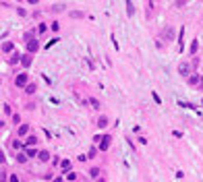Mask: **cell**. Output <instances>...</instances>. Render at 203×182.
Returning <instances> with one entry per match:
<instances>
[{
    "label": "cell",
    "instance_id": "d6a6232c",
    "mask_svg": "<svg viewBox=\"0 0 203 182\" xmlns=\"http://www.w3.org/2000/svg\"><path fill=\"white\" fill-rule=\"evenodd\" d=\"M58 29H60V23L54 21V23H52V31H58Z\"/></svg>",
    "mask_w": 203,
    "mask_h": 182
},
{
    "label": "cell",
    "instance_id": "ac0fdd59",
    "mask_svg": "<svg viewBox=\"0 0 203 182\" xmlns=\"http://www.w3.org/2000/svg\"><path fill=\"white\" fill-rule=\"evenodd\" d=\"M89 104H91V108H93V110H100V106H102L96 97H89Z\"/></svg>",
    "mask_w": 203,
    "mask_h": 182
},
{
    "label": "cell",
    "instance_id": "2e32d148",
    "mask_svg": "<svg viewBox=\"0 0 203 182\" xmlns=\"http://www.w3.org/2000/svg\"><path fill=\"white\" fill-rule=\"evenodd\" d=\"M96 155H98V149H96V145H93L91 149L87 151V157H89V159H96Z\"/></svg>",
    "mask_w": 203,
    "mask_h": 182
},
{
    "label": "cell",
    "instance_id": "277c9868",
    "mask_svg": "<svg viewBox=\"0 0 203 182\" xmlns=\"http://www.w3.org/2000/svg\"><path fill=\"white\" fill-rule=\"evenodd\" d=\"M178 75L189 77V75H191V64H189V62H180V64H178Z\"/></svg>",
    "mask_w": 203,
    "mask_h": 182
},
{
    "label": "cell",
    "instance_id": "e0dca14e",
    "mask_svg": "<svg viewBox=\"0 0 203 182\" xmlns=\"http://www.w3.org/2000/svg\"><path fill=\"white\" fill-rule=\"evenodd\" d=\"M17 162L19 164H25L27 162V153H17Z\"/></svg>",
    "mask_w": 203,
    "mask_h": 182
},
{
    "label": "cell",
    "instance_id": "e575fe53",
    "mask_svg": "<svg viewBox=\"0 0 203 182\" xmlns=\"http://www.w3.org/2000/svg\"><path fill=\"white\" fill-rule=\"evenodd\" d=\"M27 2H29V4H37V2H39V0H27Z\"/></svg>",
    "mask_w": 203,
    "mask_h": 182
},
{
    "label": "cell",
    "instance_id": "7c38bea8",
    "mask_svg": "<svg viewBox=\"0 0 203 182\" xmlns=\"http://www.w3.org/2000/svg\"><path fill=\"white\" fill-rule=\"evenodd\" d=\"M50 153L48 151H39V155H37V159H39V162H50Z\"/></svg>",
    "mask_w": 203,
    "mask_h": 182
},
{
    "label": "cell",
    "instance_id": "836d02e7",
    "mask_svg": "<svg viewBox=\"0 0 203 182\" xmlns=\"http://www.w3.org/2000/svg\"><path fill=\"white\" fill-rule=\"evenodd\" d=\"M56 41H58V37H54V39H52V41H48V43H46V48H52V46H54V43H56Z\"/></svg>",
    "mask_w": 203,
    "mask_h": 182
},
{
    "label": "cell",
    "instance_id": "30bf717a",
    "mask_svg": "<svg viewBox=\"0 0 203 182\" xmlns=\"http://www.w3.org/2000/svg\"><path fill=\"white\" fill-rule=\"evenodd\" d=\"M108 122H110V120H108V116H100V118H98V128H106V126H108Z\"/></svg>",
    "mask_w": 203,
    "mask_h": 182
},
{
    "label": "cell",
    "instance_id": "8d00e7d4",
    "mask_svg": "<svg viewBox=\"0 0 203 182\" xmlns=\"http://www.w3.org/2000/svg\"><path fill=\"white\" fill-rule=\"evenodd\" d=\"M201 104H203V102H201Z\"/></svg>",
    "mask_w": 203,
    "mask_h": 182
},
{
    "label": "cell",
    "instance_id": "f1b7e54d",
    "mask_svg": "<svg viewBox=\"0 0 203 182\" xmlns=\"http://www.w3.org/2000/svg\"><path fill=\"white\" fill-rule=\"evenodd\" d=\"M35 155H39L35 149H27V157H35Z\"/></svg>",
    "mask_w": 203,
    "mask_h": 182
},
{
    "label": "cell",
    "instance_id": "44dd1931",
    "mask_svg": "<svg viewBox=\"0 0 203 182\" xmlns=\"http://www.w3.org/2000/svg\"><path fill=\"white\" fill-rule=\"evenodd\" d=\"M189 85H199V75H193V77H189Z\"/></svg>",
    "mask_w": 203,
    "mask_h": 182
},
{
    "label": "cell",
    "instance_id": "d590c367",
    "mask_svg": "<svg viewBox=\"0 0 203 182\" xmlns=\"http://www.w3.org/2000/svg\"><path fill=\"white\" fill-rule=\"evenodd\" d=\"M54 182H62V176H58V178H54Z\"/></svg>",
    "mask_w": 203,
    "mask_h": 182
},
{
    "label": "cell",
    "instance_id": "8992f818",
    "mask_svg": "<svg viewBox=\"0 0 203 182\" xmlns=\"http://www.w3.org/2000/svg\"><path fill=\"white\" fill-rule=\"evenodd\" d=\"M21 64H23L25 68H29V66L33 64V54H29V52H25L23 56H21Z\"/></svg>",
    "mask_w": 203,
    "mask_h": 182
},
{
    "label": "cell",
    "instance_id": "8fae6325",
    "mask_svg": "<svg viewBox=\"0 0 203 182\" xmlns=\"http://www.w3.org/2000/svg\"><path fill=\"white\" fill-rule=\"evenodd\" d=\"M35 91H37V85H35V83H29V85L25 87V93H27V95H33Z\"/></svg>",
    "mask_w": 203,
    "mask_h": 182
},
{
    "label": "cell",
    "instance_id": "ba28073f",
    "mask_svg": "<svg viewBox=\"0 0 203 182\" xmlns=\"http://www.w3.org/2000/svg\"><path fill=\"white\" fill-rule=\"evenodd\" d=\"M8 52H15V43L13 41H2V54H8Z\"/></svg>",
    "mask_w": 203,
    "mask_h": 182
},
{
    "label": "cell",
    "instance_id": "4316f807",
    "mask_svg": "<svg viewBox=\"0 0 203 182\" xmlns=\"http://www.w3.org/2000/svg\"><path fill=\"white\" fill-rule=\"evenodd\" d=\"M13 124H23V122H21V116H19V114H13Z\"/></svg>",
    "mask_w": 203,
    "mask_h": 182
},
{
    "label": "cell",
    "instance_id": "603a6c76",
    "mask_svg": "<svg viewBox=\"0 0 203 182\" xmlns=\"http://www.w3.org/2000/svg\"><path fill=\"white\" fill-rule=\"evenodd\" d=\"M4 116H13V110H11V104H4Z\"/></svg>",
    "mask_w": 203,
    "mask_h": 182
},
{
    "label": "cell",
    "instance_id": "3957f363",
    "mask_svg": "<svg viewBox=\"0 0 203 182\" xmlns=\"http://www.w3.org/2000/svg\"><path fill=\"white\" fill-rule=\"evenodd\" d=\"M110 145H112V134H104L102 136V143H100V151H108L110 149Z\"/></svg>",
    "mask_w": 203,
    "mask_h": 182
},
{
    "label": "cell",
    "instance_id": "7402d4cb",
    "mask_svg": "<svg viewBox=\"0 0 203 182\" xmlns=\"http://www.w3.org/2000/svg\"><path fill=\"white\" fill-rule=\"evenodd\" d=\"M197 50H199V43H197V39H193V43H191V54H197Z\"/></svg>",
    "mask_w": 203,
    "mask_h": 182
},
{
    "label": "cell",
    "instance_id": "9c48e42d",
    "mask_svg": "<svg viewBox=\"0 0 203 182\" xmlns=\"http://www.w3.org/2000/svg\"><path fill=\"white\" fill-rule=\"evenodd\" d=\"M60 170L69 174L71 172V159H62V162H60Z\"/></svg>",
    "mask_w": 203,
    "mask_h": 182
},
{
    "label": "cell",
    "instance_id": "d6986e66",
    "mask_svg": "<svg viewBox=\"0 0 203 182\" xmlns=\"http://www.w3.org/2000/svg\"><path fill=\"white\" fill-rule=\"evenodd\" d=\"M178 106H180V108H187V110H195V106L189 104V102H178Z\"/></svg>",
    "mask_w": 203,
    "mask_h": 182
},
{
    "label": "cell",
    "instance_id": "5b68a950",
    "mask_svg": "<svg viewBox=\"0 0 203 182\" xmlns=\"http://www.w3.org/2000/svg\"><path fill=\"white\" fill-rule=\"evenodd\" d=\"M37 143H39V139H37L35 134H29V136H25V141H23V145H25L27 149H29V147H35Z\"/></svg>",
    "mask_w": 203,
    "mask_h": 182
},
{
    "label": "cell",
    "instance_id": "cb8c5ba5",
    "mask_svg": "<svg viewBox=\"0 0 203 182\" xmlns=\"http://www.w3.org/2000/svg\"><path fill=\"white\" fill-rule=\"evenodd\" d=\"M174 37V29L172 27H166V39H172Z\"/></svg>",
    "mask_w": 203,
    "mask_h": 182
},
{
    "label": "cell",
    "instance_id": "4fadbf2b",
    "mask_svg": "<svg viewBox=\"0 0 203 182\" xmlns=\"http://www.w3.org/2000/svg\"><path fill=\"white\" fill-rule=\"evenodd\" d=\"M100 174H102V170H100V168H91V170H89V176H91L93 180H96V178H100Z\"/></svg>",
    "mask_w": 203,
    "mask_h": 182
},
{
    "label": "cell",
    "instance_id": "9a60e30c",
    "mask_svg": "<svg viewBox=\"0 0 203 182\" xmlns=\"http://www.w3.org/2000/svg\"><path fill=\"white\" fill-rule=\"evenodd\" d=\"M8 62H11V64H19V62H21V56L13 52V54H11V58H8Z\"/></svg>",
    "mask_w": 203,
    "mask_h": 182
},
{
    "label": "cell",
    "instance_id": "5bb4252c",
    "mask_svg": "<svg viewBox=\"0 0 203 182\" xmlns=\"http://www.w3.org/2000/svg\"><path fill=\"white\" fill-rule=\"evenodd\" d=\"M126 15H129V17H133V15H135V6H133L131 0H126Z\"/></svg>",
    "mask_w": 203,
    "mask_h": 182
},
{
    "label": "cell",
    "instance_id": "83f0119b",
    "mask_svg": "<svg viewBox=\"0 0 203 182\" xmlns=\"http://www.w3.org/2000/svg\"><path fill=\"white\" fill-rule=\"evenodd\" d=\"M66 180H77V172H69V174H66Z\"/></svg>",
    "mask_w": 203,
    "mask_h": 182
},
{
    "label": "cell",
    "instance_id": "484cf974",
    "mask_svg": "<svg viewBox=\"0 0 203 182\" xmlns=\"http://www.w3.org/2000/svg\"><path fill=\"white\" fill-rule=\"evenodd\" d=\"M17 15H19V17H27V10L21 8V6H17Z\"/></svg>",
    "mask_w": 203,
    "mask_h": 182
},
{
    "label": "cell",
    "instance_id": "1f68e13d",
    "mask_svg": "<svg viewBox=\"0 0 203 182\" xmlns=\"http://www.w3.org/2000/svg\"><path fill=\"white\" fill-rule=\"evenodd\" d=\"M8 182H19V176H17V174H11V178H8Z\"/></svg>",
    "mask_w": 203,
    "mask_h": 182
},
{
    "label": "cell",
    "instance_id": "4dcf8cb0",
    "mask_svg": "<svg viewBox=\"0 0 203 182\" xmlns=\"http://www.w3.org/2000/svg\"><path fill=\"white\" fill-rule=\"evenodd\" d=\"M52 10H56V13H60V10H64V4H54V8Z\"/></svg>",
    "mask_w": 203,
    "mask_h": 182
},
{
    "label": "cell",
    "instance_id": "d4e9b609",
    "mask_svg": "<svg viewBox=\"0 0 203 182\" xmlns=\"http://www.w3.org/2000/svg\"><path fill=\"white\" fill-rule=\"evenodd\" d=\"M37 31H39V33H46V31H48V25H46V23H39Z\"/></svg>",
    "mask_w": 203,
    "mask_h": 182
},
{
    "label": "cell",
    "instance_id": "6da1fadb",
    "mask_svg": "<svg viewBox=\"0 0 203 182\" xmlns=\"http://www.w3.org/2000/svg\"><path fill=\"white\" fill-rule=\"evenodd\" d=\"M25 48H27V52H29V54H35V52L39 50V41L27 33V35H25Z\"/></svg>",
    "mask_w": 203,
    "mask_h": 182
},
{
    "label": "cell",
    "instance_id": "ffe728a7",
    "mask_svg": "<svg viewBox=\"0 0 203 182\" xmlns=\"http://www.w3.org/2000/svg\"><path fill=\"white\" fill-rule=\"evenodd\" d=\"M151 97H153V102H155L157 106H162V97H160V95H157V93H155V91H151Z\"/></svg>",
    "mask_w": 203,
    "mask_h": 182
},
{
    "label": "cell",
    "instance_id": "52a82bcc",
    "mask_svg": "<svg viewBox=\"0 0 203 182\" xmlns=\"http://www.w3.org/2000/svg\"><path fill=\"white\" fill-rule=\"evenodd\" d=\"M19 136H29V124L27 122H23V124H19Z\"/></svg>",
    "mask_w": 203,
    "mask_h": 182
},
{
    "label": "cell",
    "instance_id": "f546056e",
    "mask_svg": "<svg viewBox=\"0 0 203 182\" xmlns=\"http://www.w3.org/2000/svg\"><path fill=\"white\" fill-rule=\"evenodd\" d=\"M21 147H23V143H21V141H13V149H21Z\"/></svg>",
    "mask_w": 203,
    "mask_h": 182
},
{
    "label": "cell",
    "instance_id": "7a4b0ae2",
    "mask_svg": "<svg viewBox=\"0 0 203 182\" xmlns=\"http://www.w3.org/2000/svg\"><path fill=\"white\" fill-rule=\"evenodd\" d=\"M27 85H29V75L27 73H21V75L15 77V87H23L25 89Z\"/></svg>",
    "mask_w": 203,
    "mask_h": 182
}]
</instances>
